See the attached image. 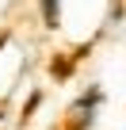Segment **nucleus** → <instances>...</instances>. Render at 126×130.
Listing matches in <instances>:
<instances>
[{"instance_id":"obj_1","label":"nucleus","mask_w":126,"mask_h":130,"mask_svg":"<svg viewBox=\"0 0 126 130\" xmlns=\"http://www.w3.org/2000/svg\"><path fill=\"white\" fill-rule=\"evenodd\" d=\"M42 15L50 27H57V0H42Z\"/></svg>"}]
</instances>
